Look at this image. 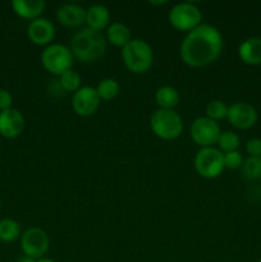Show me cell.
<instances>
[{"label":"cell","instance_id":"2","mask_svg":"<svg viewBox=\"0 0 261 262\" xmlns=\"http://www.w3.org/2000/svg\"><path fill=\"white\" fill-rule=\"evenodd\" d=\"M106 42L101 32L86 27L72 37L71 51L82 63H95L106 53Z\"/></svg>","mask_w":261,"mask_h":262},{"label":"cell","instance_id":"32","mask_svg":"<svg viewBox=\"0 0 261 262\" xmlns=\"http://www.w3.org/2000/svg\"><path fill=\"white\" fill-rule=\"evenodd\" d=\"M258 262H261V257H260V258H258Z\"/></svg>","mask_w":261,"mask_h":262},{"label":"cell","instance_id":"26","mask_svg":"<svg viewBox=\"0 0 261 262\" xmlns=\"http://www.w3.org/2000/svg\"><path fill=\"white\" fill-rule=\"evenodd\" d=\"M243 164V156L240 151H230L224 154V166L230 170L241 169Z\"/></svg>","mask_w":261,"mask_h":262},{"label":"cell","instance_id":"27","mask_svg":"<svg viewBox=\"0 0 261 262\" xmlns=\"http://www.w3.org/2000/svg\"><path fill=\"white\" fill-rule=\"evenodd\" d=\"M246 151L252 158H261V138H251L246 142Z\"/></svg>","mask_w":261,"mask_h":262},{"label":"cell","instance_id":"13","mask_svg":"<svg viewBox=\"0 0 261 262\" xmlns=\"http://www.w3.org/2000/svg\"><path fill=\"white\" fill-rule=\"evenodd\" d=\"M25 129V117L19 110L10 109L0 112V135L5 138H15Z\"/></svg>","mask_w":261,"mask_h":262},{"label":"cell","instance_id":"30","mask_svg":"<svg viewBox=\"0 0 261 262\" xmlns=\"http://www.w3.org/2000/svg\"><path fill=\"white\" fill-rule=\"evenodd\" d=\"M168 0H161V2H154V0H151L150 2V4L151 5H165V4H168Z\"/></svg>","mask_w":261,"mask_h":262},{"label":"cell","instance_id":"3","mask_svg":"<svg viewBox=\"0 0 261 262\" xmlns=\"http://www.w3.org/2000/svg\"><path fill=\"white\" fill-rule=\"evenodd\" d=\"M122 60L129 72L143 74L153 67L154 51L146 41L132 38L122 49Z\"/></svg>","mask_w":261,"mask_h":262},{"label":"cell","instance_id":"23","mask_svg":"<svg viewBox=\"0 0 261 262\" xmlns=\"http://www.w3.org/2000/svg\"><path fill=\"white\" fill-rule=\"evenodd\" d=\"M242 176L248 181H257L261 178V158L248 156L241 166Z\"/></svg>","mask_w":261,"mask_h":262},{"label":"cell","instance_id":"24","mask_svg":"<svg viewBox=\"0 0 261 262\" xmlns=\"http://www.w3.org/2000/svg\"><path fill=\"white\" fill-rule=\"evenodd\" d=\"M216 145L217 148L223 154L230 152V151H237L238 147L241 146V138L237 133L232 132V130H227V132H222Z\"/></svg>","mask_w":261,"mask_h":262},{"label":"cell","instance_id":"28","mask_svg":"<svg viewBox=\"0 0 261 262\" xmlns=\"http://www.w3.org/2000/svg\"><path fill=\"white\" fill-rule=\"evenodd\" d=\"M13 97L7 90H0V112H4L12 107Z\"/></svg>","mask_w":261,"mask_h":262},{"label":"cell","instance_id":"29","mask_svg":"<svg viewBox=\"0 0 261 262\" xmlns=\"http://www.w3.org/2000/svg\"><path fill=\"white\" fill-rule=\"evenodd\" d=\"M36 261L37 260H33V258L27 257V256H23V257H20L17 262H36Z\"/></svg>","mask_w":261,"mask_h":262},{"label":"cell","instance_id":"25","mask_svg":"<svg viewBox=\"0 0 261 262\" xmlns=\"http://www.w3.org/2000/svg\"><path fill=\"white\" fill-rule=\"evenodd\" d=\"M228 114V105L222 100H212L206 106V117L214 122L225 119Z\"/></svg>","mask_w":261,"mask_h":262},{"label":"cell","instance_id":"33","mask_svg":"<svg viewBox=\"0 0 261 262\" xmlns=\"http://www.w3.org/2000/svg\"><path fill=\"white\" fill-rule=\"evenodd\" d=\"M0 209H2V204H0Z\"/></svg>","mask_w":261,"mask_h":262},{"label":"cell","instance_id":"6","mask_svg":"<svg viewBox=\"0 0 261 262\" xmlns=\"http://www.w3.org/2000/svg\"><path fill=\"white\" fill-rule=\"evenodd\" d=\"M193 164L200 177L205 179H215L225 169L224 154L216 147L200 148L194 156Z\"/></svg>","mask_w":261,"mask_h":262},{"label":"cell","instance_id":"20","mask_svg":"<svg viewBox=\"0 0 261 262\" xmlns=\"http://www.w3.org/2000/svg\"><path fill=\"white\" fill-rule=\"evenodd\" d=\"M95 90H96L100 100L109 101V100L115 99L118 96L120 91V86L118 81H115L114 78H104L97 83Z\"/></svg>","mask_w":261,"mask_h":262},{"label":"cell","instance_id":"18","mask_svg":"<svg viewBox=\"0 0 261 262\" xmlns=\"http://www.w3.org/2000/svg\"><path fill=\"white\" fill-rule=\"evenodd\" d=\"M132 40L130 30L125 25L119 22H114L106 28V41L117 48H124Z\"/></svg>","mask_w":261,"mask_h":262},{"label":"cell","instance_id":"11","mask_svg":"<svg viewBox=\"0 0 261 262\" xmlns=\"http://www.w3.org/2000/svg\"><path fill=\"white\" fill-rule=\"evenodd\" d=\"M100 106V97L94 87H81L72 97V109L78 117L87 118L94 115Z\"/></svg>","mask_w":261,"mask_h":262},{"label":"cell","instance_id":"9","mask_svg":"<svg viewBox=\"0 0 261 262\" xmlns=\"http://www.w3.org/2000/svg\"><path fill=\"white\" fill-rule=\"evenodd\" d=\"M189 135L192 141L201 148L214 147L222 135V129L217 122H214L207 117H200L192 123Z\"/></svg>","mask_w":261,"mask_h":262},{"label":"cell","instance_id":"7","mask_svg":"<svg viewBox=\"0 0 261 262\" xmlns=\"http://www.w3.org/2000/svg\"><path fill=\"white\" fill-rule=\"evenodd\" d=\"M201 10L193 3H178L169 12V23L182 32H191L201 25Z\"/></svg>","mask_w":261,"mask_h":262},{"label":"cell","instance_id":"4","mask_svg":"<svg viewBox=\"0 0 261 262\" xmlns=\"http://www.w3.org/2000/svg\"><path fill=\"white\" fill-rule=\"evenodd\" d=\"M150 127L160 140L173 141L183 132V119L174 110L158 109L151 115Z\"/></svg>","mask_w":261,"mask_h":262},{"label":"cell","instance_id":"16","mask_svg":"<svg viewBox=\"0 0 261 262\" xmlns=\"http://www.w3.org/2000/svg\"><path fill=\"white\" fill-rule=\"evenodd\" d=\"M45 7L46 4L44 0H13L12 2V8L15 14L28 20L40 18L45 10Z\"/></svg>","mask_w":261,"mask_h":262},{"label":"cell","instance_id":"22","mask_svg":"<svg viewBox=\"0 0 261 262\" xmlns=\"http://www.w3.org/2000/svg\"><path fill=\"white\" fill-rule=\"evenodd\" d=\"M81 76L76 71H73V69H69V71L64 72L61 76H59V86L66 92L74 94V92H77L81 89Z\"/></svg>","mask_w":261,"mask_h":262},{"label":"cell","instance_id":"8","mask_svg":"<svg viewBox=\"0 0 261 262\" xmlns=\"http://www.w3.org/2000/svg\"><path fill=\"white\" fill-rule=\"evenodd\" d=\"M50 238L48 233L37 227L30 228L20 235V248L23 255L33 260H40L48 253Z\"/></svg>","mask_w":261,"mask_h":262},{"label":"cell","instance_id":"19","mask_svg":"<svg viewBox=\"0 0 261 262\" xmlns=\"http://www.w3.org/2000/svg\"><path fill=\"white\" fill-rule=\"evenodd\" d=\"M179 92L171 86H163L158 89L155 94V101L159 109L174 110V107L179 104Z\"/></svg>","mask_w":261,"mask_h":262},{"label":"cell","instance_id":"10","mask_svg":"<svg viewBox=\"0 0 261 262\" xmlns=\"http://www.w3.org/2000/svg\"><path fill=\"white\" fill-rule=\"evenodd\" d=\"M227 119L230 125L237 129L246 130L252 128L257 123L258 115L252 105L248 102L238 101L228 106Z\"/></svg>","mask_w":261,"mask_h":262},{"label":"cell","instance_id":"15","mask_svg":"<svg viewBox=\"0 0 261 262\" xmlns=\"http://www.w3.org/2000/svg\"><path fill=\"white\" fill-rule=\"evenodd\" d=\"M238 56L247 66H261V38H246L238 48Z\"/></svg>","mask_w":261,"mask_h":262},{"label":"cell","instance_id":"12","mask_svg":"<svg viewBox=\"0 0 261 262\" xmlns=\"http://www.w3.org/2000/svg\"><path fill=\"white\" fill-rule=\"evenodd\" d=\"M27 36L32 43L37 46H49L55 37V27L46 18L31 20L27 27Z\"/></svg>","mask_w":261,"mask_h":262},{"label":"cell","instance_id":"31","mask_svg":"<svg viewBox=\"0 0 261 262\" xmlns=\"http://www.w3.org/2000/svg\"><path fill=\"white\" fill-rule=\"evenodd\" d=\"M36 262H55V261L51 260V258H45V257H42V258H40V260H37Z\"/></svg>","mask_w":261,"mask_h":262},{"label":"cell","instance_id":"5","mask_svg":"<svg viewBox=\"0 0 261 262\" xmlns=\"http://www.w3.org/2000/svg\"><path fill=\"white\" fill-rule=\"evenodd\" d=\"M41 63L46 72L59 77L64 72L72 69L73 54L71 49L63 43H51L44 49L41 54Z\"/></svg>","mask_w":261,"mask_h":262},{"label":"cell","instance_id":"17","mask_svg":"<svg viewBox=\"0 0 261 262\" xmlns=\"http://www.w3.org/2000/svg\"><path fill=\"white\" fill-rule=\"evenodd\" d=\"M110 12L105 5L95 4L86 9V25L91 30L101 32L109 27Z\"/></svg>","mask_w":261,"mask_h":262},{"label":"cell","instance_id":"14","mask_svg":"<svg viewBox=\"0 0 261 262\" xmlns=\"http://www.w3.org/2000/svg\"><path fill=\"white\" fill-rule=\"evenodd\" d=\"M56 19L67 28L81 27L86 23V9L76 3H67L56 10Z\"/></svg>","mask_w":261,"mask_h":262},{"label":"cell","instance_id":"21","mask_svg":"<svg viewBox=\"0 0 261 262\" xmlns=\"http://www.w3.org/2000/svg\"><path fill=\"white\" fill-rule=\"evenodd\" d=\"M20 235V225L13 219L0 220V241L3 242H14Z\"/></svg>","mask_w":261,"mask_h":262},{"label":"cell","instance_id":"1","mask_svg":"<svg viewBox=\"0 0 261 262\" xmlns=\"http://www.w3.org/2000/svg\"><path fill=\"white\" fill-rule=\"evenodd\" d=\"M223 36L216 27L201 23L187 33L182 41L179 54L186 66L204 68L219 59L223 51Z\"/></svg>","mask_w":261,"mask_h":262}]
</instances>
